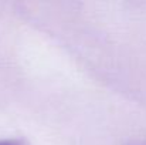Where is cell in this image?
Instances as JSON below:
<instances>
[{"instance_id": "cell-1", "label": "cell", "mask_w": 146, "mask_h": 145, "mask_svg": "<svg viewBox=\"0 0 146 145\" xmlns=\"http://www.w3.org/2000/svg\"><path fill=\"white\" fill-rule=\"evenodd\" d=\"M0 145H26L20 140H1Z\"/></svg>"}]
</instances>
